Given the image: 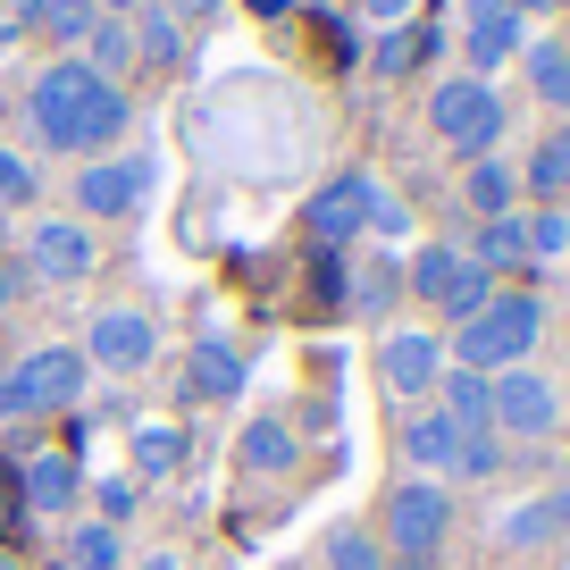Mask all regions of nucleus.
<instances>
[{
	"instance_id": "obj_1",
	"label": "nucleus",
	"mask_w": 570,
	"mask_h": 570,
	"mask_svg": "<svg viewBox=\"0 0 570 570\" xmlns=\"http://www.w3.org/2000/svg\"><path fill=\"white\" fill-rule=\"evenodd\" d=\"M35 135L51 142V151H101V142L126 135V92L101 85V76L85 68V59H51V68L35 76Z\"/></svg>"
},
{
	"instance_id": "obj_2",
	"label": "nucleus",
	"mask_w": 570,
	"mask_h": 570,
	"mask_svg": "<svg viewBox=\"0 0 570 570\" xmlns=\"http://www.w3.org/2000/svg\"><path fill=\"white\" fill-rule=\"evenodd\" d=\"M537 336H546V311H537V294H495L479 320L453 327L445 361H453V370H479V377H503V370H529Z\"/></svg>"
},
{
	"instance_id": "obj_3",
	"label": "nucleus",
	"mask_w": 570,
	"mask_h": 570,
	"mask_svg": "<svg viewBox=\"0 0 570 570\" xmlns=\"http://www.w3.org/2000/svg\"><path fill=\"white\" fill-rule=\"evenodd\" d=\"M403 285L420 294L428 311H445L453 327H462V320H479V311L503 294V285L487 277V268L470 261V252H453V244H420V252H411V268H403Z\"/></svg>"
},
{
	"instance_id": "obj_4",
	"label": "nucleus",
	"mask_w": 570,
	"mask_h": 570,
	"mask_svg": "<svg viewBox=\"0 0 570 570\" xmlns=\"http://www.w3.org/2000/svg\"><path fill=\"white\" fill-rule=\"evenodd\" d=\"M428 126H436V142L462 151V160H495L503 101H495V85H479V76H445V85L428 92Z\"/></svg>"
},
{
	"instance_id": "obj_5",
	"label": "nucleus",
	"mask_w": 570,
	"mask_h": 570,
	"mask_svg": "<svg viewBox=\"0 0 570 570\" xmlns=\"http://www.w3.org/2000/svg\"><path fill=\"white\" fill-rule=\"evenodd\" d=\"M76 394H85V353H76V344H35L18 370H0V420L68 411Z\"/></svg>"
},
{
	"instance_id": "obj_6",
	"label": "nucleus",
	"mask_w": 570,
	"mask_h": 570,
	"mask_svg": "<svg viewBox=\"0 0 570 570\" xmlns=\"http://www.w3.org/2000/svg\"><path fill=\"white\" fill-rule=\"evenodd\" d=\"M445 529H453V495L436 479H403L386 495V546L403 553V562H428V553L445 546Z\"/></svg>"
},
{
	"instance_id": "obj_7",
	"label": "nucleus",
	"mask_w": 570,
	"mask_h": 570,
	"mask_svg": "<svg viewBox=\"0 0 570 570\" xmlns=\"http://www.w3.org/2000/svg\"><path fill=\"white\" fill-rule=\"evenodd\" d=\"M160 361V327L142 320V311H101L85 327V370H109V377H135Z\"/></svg>"
},
{
	"instance_id": "obj_8",
	"label": "nucleus",
	"mask_w": 570,
	"mask_h": 570,
	"mask_svg": "<svg viewBox=\"0 0 570 570\" xmlns=\"http://www.w3.org/2000/svg\"><path fill=\"white\" fill-rule=\"evenodd\" d=\"M495 428H503V436H520V445H546L553 428H562V394H553V377L503 370L495 377Z\"/></svg>"
},
{
	"instance_id": "obj_9",
	"label": "nucleus",
	"mask_w": 570,
	"mask_h": 570,
	"mask_svg": "<svg viewBox=\"0 0 570 570\" xmlns=\"http://www.w3.org/2000/svg\"><path fill=\"white\" fill-rule=\"evenodd\" d=\"M377 194H386L377 177H327L320 194H311V210H303V218H311V244H327V252H336V244H353V235L370 227Z\"/></svg>"
},
{
	"instance_id": "obj_10",
	"label": "nucleus",
	"mask_w": 570,
	"mask_h": 570,
	"mask_svg": "<svg viewBox=\"0 0 570 570\" xmlns=\"http://www.w3.org/2000/svg\"><path fill=\"white\" fill-rule=\"evenodd\" d=\"M377 377H386L394 394H428L436 377H445V336H428V327H394V336L377 344Z\"/></svg>"
},
{
	"instance_id": "obj_11",
	"label": "nucleus",
	"mask_w": 570,
	"mask_h": 570,
	"mask_svg": "<svg viewBox=\"0 0 570 570\" xmlns=\"http://www.w3.org/2000/svg\"><path fill=\"white\" fill-rule=\"evenodd\" d=\"M142 185H151V160H92L85 177H76V210L92 218H118L142 202Z\"/></svg>"
},
{
	"instance_id": "obj_12",
	"label": "nucleus",
	"mask_w": 570,
	"mask_h": 570,
	"mask_svg": "<svg viewBox=\"0 0 570 570\" xmlns=\"http://www.w3.org/2000/svg\"><path fill=\"white\" fill-rule=\"evenodd\" d=\"M26 268H35L42 285H76V277H92V235L85 227H35V244H26Z\"/></svg>"
},
{
	"instance_id": "obj_13",
	"label": "nucleus",
	"mask_w": 570,
	"mask_h": 570,
	"mask_svg": "<svg viewBox=\"0 0 570 570\" xmlns=\"http://www.w3.org/2000/svg\"><path fill=\"white\" fill-rule=\"evenodd\" d=\"M403 462L428 470V479H453V470H462V428H453L445 411H420V420H403Z\"/></svg>"
},
{
	"instance_id": "obj_14",
	"label": "nucleus",
	"mask_w": 570,
	"mask_h": 570,
	"mask_svg": "<svg viewBox=\"0 0 570 570\" xmlns=\"http://www.w3.org/2000/svg\"><path fill=\"white\" fill-rule=\"evenodd\" d=\"M436 394H445V420L462 428V436H495V377H479V370H453V361H445Z\"/></svg>"
},
{
	"instance_id": "obj_15",
	"label": "nucleus",
	"mask_w": 570,
	"mask_h": 570,
	"mask_svg": "<svg viewBox=\"0 0 570 570\" xmlns=\"http://www.w3.org/2000/svg\"><path fill=\"white\" fill-rule=\"evenodd\" d=\"M18 495L35 503V512H68V503L85 495V479H76V462H68V453H35V462L18 470Z\"/></svg>"
},
{
	"instance_id": "obj_16",
	"label": "nucleus",
	"mask_w": 570,
	"mask_h": 570,
	"mask_svg": "<svg viewBox=\"0 0 570 570\" xmlns=\"http://www.w3.org/2000/svg\"><path fill=\"white\" fill-rule=\"evenodd\" d=\"M462 51H470V76L487 85L503 59L529 51V35H520V18H470V26H462Z\"/></svg>"
},
{
	"instance_id": "obj_17",
	"label": "nucleus",
	"mask_w": 570,
	"mask_h": 570,
	"mask_svg": "<svg viewBox=\"0 0 570 570\" xmlns=\"http://www.w3.org/2000/svg\"><path fill=\"white\" fill-rule=\"evenodd\" d=\"M185 386L210 394V403L244 394V353H235V344H218V336H202V344H194V361H185Z\"/></svg>"
},
{
	"instance_id": "obj_18",
	"label": "nucleus",
	"mask_w": 570,
	"mask_h": 570,
	"mask_svg": "<svg viewBox=\"0 0 570 570\" xmlns=\"http://www.w3.org/2000/svg\"><path fill=\"white\" fill-rule=\"evenodd\" d=\"M470 261H479L487 277H520V268H529V227H520V210L479 218V252H470Z\"/></svg>"
},
{
	"instance_id": "obj_19",
	"label": "nucleus",
	"mask_w": 570,
	"mask_h": 570,
	"mask_svg": "<svg viewBox=\"0 0 570 570\" xmlns=\"http://www.w3.org/2000/svg\"><path fill=\"white\" fill-rule=\"evenodd\" d=\"M235 462H244L252 479H277V470H294V428H285V420H252L244 436H235Z\"/></svg>"
},
{
	"instance_id": "obj_20",
	"label": "nucleus",
	"mask_w": 570,
	"mask_h": 570,
	"mask_svg": "<svg viewBox=\"0 0 570 570\" xmlns=\"http://www.w3.org/2000/svg\"><path fill=\"white\" fill-rule=\"evenodd\" d=\"M520 68H529V92L546 109H570V42H529V51H520Z\"/></svg>"
},
{
	"instance_id": "obj_21",
	"label": "nucleus",
	"mask_w": 570,
	"mask_h": 570,
	"mask_svg": "<svg viewBox=\"0 0 570 570\" xmlns=\"http://www.w3.org/2000/svg\"><path fill=\"white\" fill-rule=\"evenodd\" d=\"M85 68L101 76V85H118V76L135 68V35H126V18H92V35H85Z\"/></svg>"
},
{
	"instance_id": "obj_22",
	"label": "nucleus",
	"mask_w": 570,
	"mask_h": 570,
	"mask_svg": "<svg viewBox=\"0 0 570 570\" xmlns=\"http://www.w3.org/2000/svg\"><path fill=\"white\" fill-rule=\"evenodd\" d=\"M512 194H520V177L503 160H470V177H462V202L479 218H512Z\"/></svg>"
},
{
	"instance_id": "obj_23",
	"label": "nucleus",
	"mask_w": 570,
	"mask_h": 570,
	"mask_svg": "<svg viewBox=\"0 0 570 570\" xmlns=\"http://www.w3.org/2000/svg\"><path fill=\"white\" fill-rule=\"evenodd\" d=\"M529 194L537 202H562L570 194V126H553V135L529 151Z\"/></svg>"
},
{
	"instance_id": "obj_24",
	"label": "nucleus",
	"mask_w": 570,
	"mask_h": 570,
	"mask_svg": "<svg viewBox=\"0 0 570 570\" xmlns=\"http://www.w3.org/2000/svg\"><path fill=\"white\" fill-rule=\"evenodd\" d=\"M394 294H403V268H394V261L353 268V285H344V303H353V311H370V320H377V311H394Z\"/></svg>"
},
{
	"instance_id": "obj_25",
	"label": "nucleus",
	"mask_w": 570,
	"mask_h": 570,
	"mask_svg": "<svg viewBox=\"0 0 570 570\" xmlns=\"http://www.w3.org/2000/svg\"><path fill=\"white\" fill-rule=\"evenodd\" d=\"M68 562H76V570H118L126 546H118V529H109V520H85V529L68 537Z\"/></svg>"
},
{
	"instance_id": "obj_26",
	"label": "nucleus",
	"mask_w": 570,
	"mask_h": 570,
	"mask_svg": "<svg viewBox=\"0 0 570 570\" xmlns=\"http://www.w3.org/2000/svg\"><path fill=\"white\" fill-rule=\"evenodd\" d=\"M177 462H185V436H177V428H142V436H135V470H142V479H168Z\"/></svg>"
},
{
	"instance_id": "obj_27",
	"label": "nucleus",
	"mask_w": 570,
	"mask_h": 570,
	"mask_svg": "<svg viewBox=\"0 0 570 570\" xmlns=\"http://www.w3.org/2000/svg\"><path fill=\"white\" fill-rule=\"evenodd\" d=\"M520 227H529V261H562V252H570V210H553V202L529 210Z\"/></svg>"
},
{
	"instance_id": "obj_28",
	"label": "nucleus",
	"mask_w": 570,
	"mask_h": 570,
	"mask_svg": "<svg viewBox=\"0 0 570 570\" xmlns=\"http://www.w3.org/2000/svg\"><path fill=\"white\" fill-rule=\"evenodd\" d=\"M420 59H428V35H403V26H386V35H377V59H370V68H377V76H411Z\"/></svg>"
},
{
	"instance_id": "obj_29",
	"label": "nucleus",
	"mask_w": 570,
	"mask_h": 570,
	"mask_svg": "<svg viewBox=\"0 0 570 570\" xmlns=\"http://www.w3.org/2000/svg\"><path fill=\"white\" fill-rule=\"evenodd\" d=\"M327 570H386V553H377L370 529H336L327 537Z\"/></svg>"
},
{
	"instance_id": "obj_30",
	"label": "nucleus",
	"mask_w": 570,
	"mask_h": 570,
	"mask_svg": "<svg viewBox=\"0 0 570 570\" xmlns=\"http://www.w3.org/2000/svg\"><path fill=\"white\" fill-rule=\"evenodd\" d=\"M92 18H101L92 0H51V9H42V26H51L59 42H85V35H92Z\"/></svg>"
},
{
	"instance_id": "obj_31",
	"label": "nucleus",
	"mask_w": 570,
	"mask_h": 570,
	"mask_svg": "<svg viewBox=\"0 0 570 570\" xmlns=\"http://www.w3.org/2000/svg\"><path fill=\"white\" fill-rule=\"evenodd\" d=\"M503 546H537V537H553V520H546V503H520V512H503Z\"/></svg>"
},
{
	"instance_id": "obj_32",
	"label": "nucleus",
	"mask_w": 570,
	"mask_h": 570,
	"mask_svg": "<svg viewBox=\"0 0 570 570\" xmlns=\"http://www.w3.org/2000/svg\"><path fill=\"white\" fill-rule=\"evenodd\" d=\"M26 537V503H18V470L0 462V546H18Z\"/></svg>"
},
{
	"instance_id": "obj_33",
	"label": "nucleus",
	"mask_w": 570,
	"mask_h": 570,
	"mask_svg": "<svg viewBox=\"0 0 570 570\" xmlns=\"http://www.w3.org/2000/svg\"><path fill=\"white\" fill-rule=\"evenodd\" d=\"M92 512H101L109 529H118V520L135 512V479H101V487H92Z\"/></svg>"
},
{
	"instance_id": "obj_34",
	"label": "nucleus",
	"mask_w": 570,
	"mask_h": 570,
	"mask_svg": "<svg viewBox=\"0 0 570 570\" xmlns=\"http://www.w3.org/2000/svg\"><path fill=\"white\" fill-rule=\"evenodd\" d=\"M0 202H35V168H26L9 142H0Z\"/></svg>"
},
{
	"instance_id": "obj_35",
	"label": "nucleus",
	"mask_w": 570,
	"mask_h": 570,
	"mask_svg": "<svg viewBox=\"0 0 570 570\" xmlns=\"http://www.w3.org/2000/svg\"><path fill=\"white\" fill-rule=\"evenodd\" d=\"M495 436H462V470H453V479H495Z\"/></svg>"
},
{
	"instance_id": "obj_36",
	"label": "nucleus",
	"mask_w": 570,
	"mask_h": 570,
	"mask_svg": "<svg viewBox=\"0 0 570 570\" xmlns=\"http://www.w3.org/2000/svg\"><path fill=\"white\" fill-rule=\"evenodd\" d=\"M529 9H553V0H470V18H529Z\"/></svg>"
},
{
	"instance_id": "obj_37",
	"label": "nucleus",
	"mask_w": 570,
	"mask_h": 570,
	"mask_svg": "<svg viewBox=\"0 0 570 570\" xmlns=\"http://www.w3.org/2000/svg\"><path fill=\"white\" fill-rule=\"evenodd\" d=\"M370 235H403V202H394V194H377V210H370Z\"/></svg>"
},
{
	"instance_id": "obj_38",
	"label": "nucleus",
	"mask_w": 570,
	"mask_h": 570,
	"mask_svg": "<svg viewBox=\"0 0 570 570\" xmlns=\"http://www.w3.org/2000/svg\"><path fill=\"white\" fill-rule=\"evenodd\" d=\"M361 9H370V18H377V26H403V18H411V9H420V0H361Z\"/></svg>"
},
{
	"instance_id": "obj_39",
	"label": "nucleus",
	"mask_w": 570,
	"mask_h": 570,
	"mask_svg": "<svg viewBox=\"0 0 570 570\" xmlns=\"http://www.w3.org/2000/svg\"><path fill=\"white\" fill-rule=\"evenodd\" d=\"M537 503H546V520H553V529H570V479L553 487V495H537Z\"/></svg>"
},
{
	"instance_id": "obj_40",
	"label": "nucleus",
	"mask_w": 570,
	"mask_h": 570,
	"mask_svg": "<svg viewBox=\"0 0 570 570\" xmlns=\"http://www.w3.org/2000/svg\"><path fill=\"white\" fill-rule=\"evenodd\" d=\"M18 285H26V277H18V268H0V311L18 303Z\"/></svg>"
},
{
	"instance_id": "obj_41",
	"label": "nucleus",
	"mask_w": 570,
	"mask_h": 570,
	"mask_svg": "<svg viewBox=\"0 0 570 570\" xmlns=\"http://www.w3.org/2000/svg\"><path fill=\"white\" fill-rule=\"evenodd\" d=\"M252 18H285V9H294V0H244Z\"/></svg>"
},
{
	"instance_id": "obj_42",
	"label": "nucleus",
	"mask_w": 570,
	"mask_h": 570,
	"mask_svg": "<svg viewBox=\"0 0 570 570\" xmlns=\"http://www.w3.org/2000/svg\"><path fill=\"white\" fill-rule=\"evenodd\" d=\"M9 9H18V18H42V9H51V0H9Z\"/></svg>"
},
{
	"instance_id": "obj_43",
	"label": "nucleus",
	"mask_w": 570,
	"mask_h": 570,
	"mask_svg": "<svg viewBox=\"0 0 570 570\" xmlns=\"http://www.w3.org/2000/svg\"><path fill=\"white\" fill-rule=\"evenodd\" d=\"M92 9H101V18H126V9H135V0H92Z\"/></svg>"
},
{
	"instance_id": "obj_44",
	"label": "nucleus",
	"mask_w": 570,
	"mask_h": 570,
	"mask_svg": "<svg viewBox=\"0 0 570 570\" xmlns=\"http://www.w3.org/2000/svg\"><path fill=\"white\" fill-rule=\"evenodd\" d=\"M142 570H177V553H151V562H142Z\"/></svg>"
},
{
	"instance_id": "obj_45",
	"label": "nucleus",
	"mask_w": 570,
	"mask_h": 570,
	"mask_svg": "<svg viewBox=\"0 0 570 570\" xmlns=\"http://www.w3.org/2000/svg\"><path fill=\"white\" fill-rule=\"evenodd\" d=\"M394 570H428V562H394Z\"/></svg>"
},
{
	"instance_id": "obj_46",
	"label": "nucleus",
	"mask_w": 570,
	"mask_h": 570,
	"mask_svg": "<svg viewBox=\"0 0 570 570\" xmlns=\"http://www.w3.org/2000/svg\"><path fill=\"white\" fill-rule=\"evenodd\" d=\"M0 570H18V562H9V553H0Z\"/></svg>"
},
{
	"instance_id": "obj_47",
	"label": "nucleus",
	"mask_w": 570,
	"mask_h": 570,
	"mask_svg": "<svg viewBox=\"0 0 570 570\" xmlns=\"http://www.w3.org/2000/svg\"><path fill=\"white\" fill-rule=\"evenodd\" d=\"M0 370H9V361H0Z\"/></svg>"
}]
</instances>
